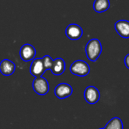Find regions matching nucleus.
Wrapping results in <instances>:
<instances>
[{
    "label": "nucleus",
    "mask_w": 129,
    "mask_h": 129,
    "mask_svg": "<svg viewBox=\"0 0 129 129\" xmlns=\"http://www.w3.org/2000/svg\"><path fill=\"white\" fill-rule=\"evenodd\" d=\"M87 58L91 61H96L102 52V44L98 39L93 38L88 41L85 47Z\"/></svg>",
    "instance_id": "obj_1"
},
{
    "label": "nucleus",
    "mask_w": 129,
    "mask_h": 129,
    "mask_svg": "<svg viewBox=\"0 0 129 129\" xmlns=\"http://www.w3.org/2000/svg\"><path fill=\"white\" fill-rule=\"evenodd\" d=\"M90 69L89 64L83 60H77L74 61L70 66V72L72 74L79 76L84 77L90 73Z\"/></svg>",
    "instance_id": "obj_2"
},
{
    "label": "nucleus",
    "mask_w": 129,
    "mask_h": 129,
    "mask_svg": "<svg viewBox=\"0 0 129 129\" xmlns=\"http://www.w3.org/2000/svg\"><path fill=\"white\" fill-rule=\"evenodd\" d=\"M33 89L34 92L40 96L46 95L49 90V85L47 80L43 77L36 78L33 81Z\"/></svg>",
    "instance_id": "obj_3"
},
{
    "label": "nucleus",
    "mask_w": 129,
    "mask_h": 129,
    "mask_svg": "<svg viewBox=\"0 0 129 129\" xmlns=\"http://www.w3.org/2000/svg\"><path fill=\"white\" fill-rule=\"evenodd\" d=\"M84 99L89 104H95L96 103L100 97V92L98 89L93 86H89L87 87L84 90Z\"/></svg>",
    "instance_id": "obj_4"
},
{
    "label": "nucleus",
    "mask_w": 129,
    "mask_h": 129,
    "mask_svg": "<svg viewBox=\"0 0 129 129\" xmlns=\"http://www.w3.org/2000/svg\"><path fill=\"white\" fill-rule=\"evenodd\" d=\"M72 87L66 83H61L55 88V95L58 99H66L72 94Z\"/></svg>",
    "instance_id": "obj_5"
},
{
    "label": "nucleus",
    "mask_w": 129,
    "mask_h": 129,
    "mask_svg": "<svg viewBox=\"0 0 129 129\" xmlns=\"http://www.w3.org/2000/svg\"><path fill=\"white\" fill-rule=\"evenodd\" d=\"M66 35L70 40H77L82 37L83 30L79 25L76 24H71L66 29Z\"/></svg>",
    "instance_id": "obj_6"
},
{
    "label": "nucleus",
    "mask_w": 129,
    "mask_h": 129,
    "mask_svg": "<svg viewBox=\"0 0 129 129\" xmlns=\"http://www.w3.org/2000/svg\"><path fill=\"white\" fill-rule=\"evenodd\" d=\"M36 55V49L30 44H24L20 49L21 58L24 61H30L34 58Z\"/></svg>",
    "instance_id": "obj_7"
},
{
    "label": "nucleus",
    "mask_w": 129,
    "mask_h": 129,
    "mask_svg": "<svg viewBox=\"0 0 129 129\" xmlns=\"http://www.w3.org/2000/svg\"><path fill=\"white\" fill-rule=\"evenodd\" d=\"M30 74L34 75L35 78L42 77L43 74L46 72L42 58H38L33 60L30 66Z\"/></svg>",
    "instance_id": "obj_8"
},
{
    "label": "nucleus",
    "mask_w": 129,
    "mask_h": 129,
    "mask_svg": "<svg viewBox=\"0 0 129 129\" xmlns=\"http://www.w3.org/2000/svg\"><path fill=\"white\" fill-rule=\"evenodd\" d=\"M115 29L118 34L122 38H129V21L127 20H119L115 24Z\"/></svg>",
    "instance_id": "obj_9"
},
{
    "label": "nucleus",
    "mask_w": 129,
    "mask_h": 129,
    "mask_svg": "<svg viewBox=\"0 0 129 129\" xmlns=\"http://www.w3.org/2000/svg\"><path fill=\"white\" fill-rule=\"evenodd\" d=\"M16 66L9 59H4L0 62V72L5 76L12 75L15 71Z\"/></svg>",
    "instance_id": "obj_10"
},
{
    "label": "nucleus",
    "mask_w": 129,
    "mask_h": 129,
    "mask_svg": "<svg viewBox=\"0 0 129 129\" xmlns=\"http://www.w3.org/2000/svg\"><path fill=\"white\" fill-rule=\"evenodd\" d=\"M54 75H61L66 70V62L64 59L58 58L53 60V64L52 69H50Z\"/></svg>",
    "instance_id": "obj_11"
},
{
    "label": "nucleus",
    "mask_w": 129,
    "mask_h": 129,
    "mask_svg": "<svg viewBox=\"0 0 129 129\" xmlns=\"http://www.w3.org/2000/svg\"><path fill=\"white\" fill-rule=\"evenodd\" d=\"M109 7V0H95L93 3V9L98 13H102L107 11Z\"/></svg>",
    "instance_id": "obj_12"
},
{
    "label": "nucleus",
    "mask_w": 129,
    "mask_h": 129,
    "mask_svg": "<svg viewBox=\"0 0 129 129\" xmlns=\"http://www.w3.org/2000/svg\"><path fill=\"white\" fill-rule=\"evenodd\" d=\"M123 122L121 118L114 117L109 121L106 124L104 129H123Z\"/></svg>",
    "instance_id": "obj_13"
},
{
    "label": "nucleus",
    "mask_w": 129,
    "mask_h": 129,
    "mask_svg": "<svg viewBox=\"0 0 129 129\" xmlns=\"http://www.w3.org/2000/svg\"><path fill=\"white\" fill-rule=\"evenodd\" d=\"M43 62V66H44V69L45 70H50L52 69V64H53V60L52 59V58L49 55H45L43 58H42Z\"/></svg>",
    "instance_id": "obj_14"
},
{
    "label": "nucleus",
    "mask_w": 129,
    "mask_h": 129,
    "mask_svg": "<svg viewBox=\"0 0 129 129\" xmlns=\"http://www.w3.org/2000/svg\"><path fill=\"white\" fill-rule=\"evenodd\" d=\"M124 64H125V66L129 69V53L124 57Z\"/></svg>",
    "instance_id": "obj_15"
},
{
    "label": "nucleus",
    "mask_w": 129,
    "mask_h": 129,
    "mask_svg": "<svg viewBox=\"0 0 129 129\" xmlns=\"http://www.w3.org/2000/svg\"><path fill=\"white\" fill-rule=\"evenodd\" d=\"M100 129H104V128H100Z\"/></svg>",
    "instance_id": "obj_16"
}]
</instances>
